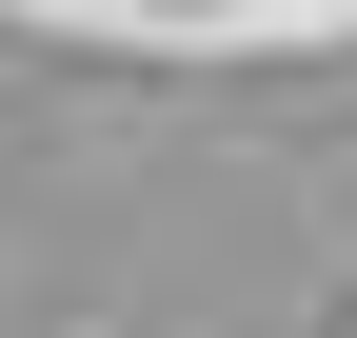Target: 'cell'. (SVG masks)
Instances as JSON below:
<instances>
[]
</instances>
